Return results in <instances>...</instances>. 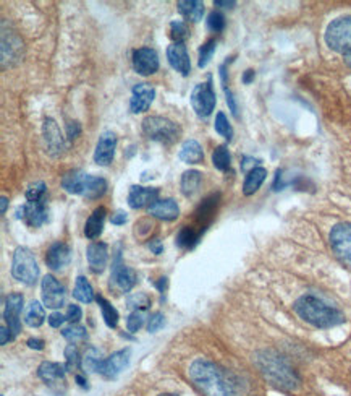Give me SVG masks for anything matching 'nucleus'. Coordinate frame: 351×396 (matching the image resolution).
<instances>
[{
    "label": "nucleus",
    "mask_w": 351,
    "mask_h": 396,
    "mask_svg": "<svg viewBox=\"0 0 351 396\" xmlns=\"http://www.w3.org/2000/svg\"><path fill=\"white\" fill-rule=\"evenodd\" d=\"M188 377L204 396H236L235 385L222 367L207 359H196L189 364Z\"/></svg>",
    "instance_id": "1"
},
{
    "label": "nucleus",
    "mask_w": 351,
    "mask_h": 396,
    "mask_svg": "<svg viewBox=\"0 0 351 396\" xmlns=\"http://www.w3.org/2000/svg\"><path fill=\"white\" fill-rule=\"evenodd\" d=\"M293 310L303 322L320 330L334 328L345 322V315L337 307L327 304L325 300L314 294L301 295L295 303Z\"/></svg>",
    "instance_id": "2"
},
{
    "label": "nucleus",
    "mask_w": 351,
    "mask_h": 396,
    "mask_svg": "<svg viewBox=\"0 0 351 396\" xmlns=\"http://www.w3.org/2000/svg\"><path fill=\"white\" fill-rule=\"evenodd\" d=\"M256 365L273 387L287 392L300 387V375L291 367L288 360L276 351H261L256 354Z\"/></svg>",
    "instance_id": "3"
},
{
    "label": "nucleus",
    "mask_w": 351,
    "mask_h": 396,
    "mask_svg": "<svg viewBox=\"0 0 351 396\" xmlns=\"http://www.w3.org/2000/svg\"><path fill=\"white\" fill-rule=\"evenodd\" d=\"M62 187L71 195H80L86 200H98L107 192V181L103 177L89 176L83 171H68L62 177Z\"/></svg>",
    "instance_id": "4"
},
{
    "label": "nucleus",
    "mask_w": 351,
    "mask_h": 396,
    "mask_svg": "<svg viewBox=\"0 0 351 396\" xmlns=\"http://www.w3.org/2000/svg\"><path fill=\"white\" fill-rule=\"evenodd\" d=\"M324 38L325 44L351 67V15L332 20L325 29Z\"/></svg>",
    "instance_id": "5"
},
{
    "label": "nucleus",
    "mask_w": 351,
    "mask_h": 396,
    "mask_svg": "<svg viewBox=\"0 0 351 396\" xmlns=\"http://www.w3.org/2000/svg\"><path fill=\"white\" fill-rule=\"evenodd\" d=\"M142 133L152 141L162 145H174L180 138L182 128L174 121L160 116H147L142 121Z\"/></svg>",
    "instance_id": "6"
},
{
    "label": "nucleus",
    "mask_w": 351,
    "mask_h": 396,
    "mask_svg": "<svg viewBox=\"0 0 351 396\" xmlns=\"http://www.w3.org/2000/svg\"><path fill=\"white\" fill-rule=\"evenodd\" d=\"M11 276L26 286H34L39 278V267L34 253L26 247H18L11 260Z\"/></svg>",
    "instance_id": "7"
},
{
    "label": "nucleus",
    "mask_w": 351,
    "mask_h": 396,
    "mask_svg": "<svg viewBox=\"0 0 351 396\" xmlns=\"http://www.w3.org/2000/svg\"><path fill=\"white\" fill-rule=\"evenodd\" d=\"M217 104V96L212 86V76H207V81L198 83L192 91V106L196 116L201 119H207Z\"/></svg>",
    "instance_id": "8"
},
{
    "label": "nucleus",
    "mask_w": 351,
    "mask_h": 396,
    "mask_svg": "<svg viewBox=\"0 0 351 396\" xmlns=\"http://www.w3.org/2000/svg\"><path fill=\"white\" fill-rule=\"evenodd\" d=\"M329 244L335 257L351 268V223H338L330 229Z\"/></svg>",
    "instance_id": "9"
},
{
    "label": "nucleus",
    "mask_w": 351,
    "mask_h": 396,
    "mask_svg": "<svg viewBox=\"0 0 351 396\" xmlns=\"http://www.w3.org/2000/svg\"><path fill=\"white\" fill-rule=\"evenodd\" d=\"M136 281H138V275L133 268L127 267L122 262L120 253H118L114 265H112V273H110V289H115L118 293H130L135 288Z\"/></svg>",
    "instance_id": "10"
},
{
    "label": "nucleus",
    "mask_w": 351,
    "mask_h": 396,
    "mask_svg": "<svg viewBox=\"0 0 351 396\" xmlns=\"http://www.w3.org/2000/svg\"><path fill=\"white\" fill-rule=\"evenodd\" d=\"M43 140L46 146V153L52 158L62 156L65 150H67V143H65V137L62 133L58 123L47 117L43 122Z\"/></svg>",
    "instance_id": "11"
},
{
    "label": "nucleus",
    "mask_w": 351,
    "mask_h": 396,
    "mask_svg": "<svg viewBox=\"0 0 351 396\" xmlns=\"http://www.w3.org/2000/svg\"><path fill=\"white\" fill-rule=\"evenodd\" d=\"M16 218L31 228H39L49 221V206L47 200L43 202H26L16 210Z\"/></svg>",
    "instance_id": "12"
},
{
    "label": "nucleus",
    "mask_w": 351,
    "mask_h": 396,
    "mask_svg": "<svg viewBox=\"0 0 351 396\" xmlns=\"http://www.w3.org/2000/svg\"><path fill=\"white\" fill-rule=\"evenodd\" d=\"M41 294H43V303L47 309H61L67 298L63 285L52 275H46L41 281Z\"/></svg>",
    "instance_id": "13"
},
{
    "label": "nucleus",
    "mask_w": 351,
    "mask_h": 396,
    "mask_svg": "<svg viewBox=\"0 0 351 396\" xmlns=\"http://www.w3.org/2000/svg\"><path fill=\"white\" fill-rule=\"evenodd\" d=\"M130 360H132V350L125 347V350L115 351L114 354H110L109 357H105L103 362L99 364L98 372L105 378H115L128 367Z\"/></svg>",
    "instance_id": "14"
},
{
    "label": "nucleus",
    "mask_w": 351,
    "mask_h": 396,
    "mask_svg": "<svg viewBox=\"0 0 351 396\" xmlns=\"http://www.w3.org/2000/svg\"><path fill=\"white\" fill-rule=\"evenodd\" d=\"M21 310H23V295L20 293L9 294L5 299L4 320L7 323L11 335L15 336L21 332Z\"/></svg>",
    "instance_id": "15"
},
{
    "label": "nucleus",
    "mask_w": 351,
    "mask_h": 396,
    "mask_svg": "<svg viewBox=\"0 0 351 396\" xmlns=\"http://www.w3.org/2000/svg\"><path fill=\"white\" fill-rule=\"evenodd\" d=\"M117 141V135L112 130H105V132L100 133L96 150H94V163L99 164V166H109L115 158Z\"/></svg>",
    "instance_id": "16"
},
{
    "label": "nucleus",
    "mask_w": 351,
    "mask_h": 396,
    "mask_svg": "<svg viewBox=\"0 0 351 396\" xmlns=\"http://www.w3.org/2000/svg\"><path fill=\"white\" fill-rule=\"evenodd\" d=\"M133 68L142 76H150L159 70V56L151 47H140L133 52Z\"/></svg>",
    "instance_id": "17"
},
{
    "label": "nucleus",
    "mask_w": 351,
    "mask_h": 396,
    "mask_svg": "<svg viewBox=\"0 0 351 396\" xmlns=\"http://www.w3.org/2000/svg\"><path fill=\"white\" fill-rule=\"evenodd\" d=\"M156 98V90L154 86L147 83H138L133 86L132 98H130V111L133 114H141L151 108V104Z\"/></svg>",
    "instance_id": "18"
},
{
    "label": "nucleus",
    "mask_w": 351,
    "mask_h": 396,
    "mask_svg": "<svg viewBox=\"0 0 351 396\" xmlns=\"http://www.w3.org/2000/svg\"><path fill=\"white\" fill-rule=\"evenodd\" d=\"M167 61L170 67L183 76L192 73V61H189V54L184 43H172L167 47Z\"/></svg>",
    "instance_id": "19"
},
{
    "label": "nucleus",
    "mask_w": 351,
    "mask_h": 396,
    "mask_svg": "<svg viewBox=\"0 0 351 396\" xmlns=\"http://www.w3.org/2000/svg\"><path fill=\"white\" fill-rule=\"evenodd\" d=\"M159 200V188L156 187H142V186H132L128 192V205L133 210H141L145 206H150L156 203Z\"/></svg>",
    "instance_id": "20"
},
{
    "label": "nucleus",
    "mask_w": 351,
    "mask_h": 396,
    "mask_svg": "<svg viewBox=\"0 0 351 396\" xmlns=\"http://www.w3.org/2000/svg\"><path fill=\"white\" fill-rule=\"evenodd\" d=\"M86 258L93 273H103L109 260V247L104 242H93L86 249Z\"/></svg>",
    "instance_id": "21"
},
{
    "label": "nucleus",
    "mask_w": 351,
    "mask_h": 396,
    "mask_svg": "<svg viewBox=\"0 0 351 396\" xmlns=\"http://www.w3.org/2000/svg\"><path fill=\"white\" fill-rule=\"evenodd\" d=\"M71 260V249L65 242H56L49 247L46 253V263L47 267L53 271H58L67 267Z\"/></svg>",
    "instance_id": "22"
},
{
    "label": "nucleus",
    "mask_w": 351,
    "mask_h": 396,
    "mask_svg": "<svg viewBox=\"0 0 351 396\" xmlns=\"http://www.w3.org/2000/svg\"><path fill=\"white\" fill-rule=\"evenodd\" d=\"M147 213H150L151 216L157 218V220L174 221L180 216V206H178L174 198H164L152 203L150 208H147Z\"/></svg>",
    "instance_id": "23"
},
{
    "label": "nucleus",
    "mask_w": 351,
    "mask_h": 396,
    "mask_svg": "<svg viewBox=\"0 0 351 396\" xmlns=\"http://www.w3.org/2000/svg\"><path fill=\"white\" fill-rule=\"evenodd\" d=\"M21 49H23V43L21 39L16 36L14 33H7L4 29L2 31V67H7V61L9 65H11V61H18L21 56Z\"/></svg>",
    "instance_id": "24"
},
{
    "label": "nucleus",
    "mask_w": 351,
    "mask_h": 396,
    "mask_svg": "<svg viewBox=\"0 0 351 396\" xmlns=\"http://www.w3.org/2000/svg\"><path fill=\"white\" fill-rule=\"evenodd\" d=\"M178 158L187 164H201L204 161V151H202V146L198 140L189 138L182 143Z\"/></svg>",
    "instance_id": "25"
},
{
    "label": "nucleus",
    "mask_w": 351,
    "mask_h": 396,
    "mask_svg": "<svg viewBox=\"0 0 351 396\" xmlns=\"http://www.w3.org/2000/svg\"><path fill=\"white\" fill-rule=\"evenodd\" d=\"M107 210L104 206H98L96 210L93 211V215L88 218V221L85 224V235L89 239H98L104 230V223H105Z\"/></svg>",
    "instance_id": "26"
},
{
    "label": "nucleus",
    "mask_w": 351,
    "mask_h": 396,
    "mask_svg": "<svg viewBox=\"0 0 351 396\" xmlns=\"http://www.w3.org/2000/svg\"><path fill=\"white\" fill-rule=\"evenodd\" d=\"M178 5V11L187 21L198 23L202 20L204 15V2L201 0H180Z\"/></svg>",
    "instance_id": "27"
},
{
    "label": "nucleus",
    "mask_w": 351,
    "mask_h": 396,
    "mask_svg": "<svg viewBox=\"0 0 351 396\" xmlns=\"http://www.w3.org/2000/svg\"><path fill=\"white\" fill-rule=\"evenodd\" d=\"M65 370H67V367H65V365H62V364L51 362V360H44V362L39 365L38 375L43 382L52 383V382H57V380H63Z\"/></svg>",
    "instance_id": "28"
},
{
    "label": "nucleus",
    "mask_w": 351,
    "mask_h": 396,
    "mask_svg": "<svg viewBox=\"0 0 351 396\" xmlns=\"http://www.w3.org/2000/svg\"><path fill=\"white\" fill-rule=\"evenodd\" d=\"M267 179V169L264 168H254L249 171L246 174V179L243 182V193L245 195H253L261 188V186L264 184V181Z\"/></svg>",
    "instance_id": "29"
},
{
    "label": "nucleus",
    "mask_w": 351,
    "mask_h": 396,
    "mask_svg": "<svg viewBox=\"0 0 351 396\" xmlns=\"http://www.w3.org/2000/svg\"><path fill=\"white\" fill-rule=\"evenodd\" d=\"M202 182V174L199 171L192 169L183 173L182 181H180V188L184 197H193V195L199 191Z\"/></svg>",
    "instance_id": "30"
},
{
    "label": "nucleus",
    "mask_w": 351,
    "mask_h": 396,
    "mask_svg": "<svg viewBox=\"0 0 351 396\" xmlns=\"http://www.w3.org/2000/svg\"><path fill=\"white\" fill-rule=\"evenodd\" d=\"M46 322L44 305H41L38 300H31L25 310V323L31 328H39Z\"/></svg>",
    "instance_id": "31"
},
{
    "label": "nucleus",
    "mask_w": 351,
    "mask_h": 396,
    "mask_svg": "<svg viewBox=\"0 0 351 396\" xmlns=\"http://www.w3.org/2000/svg\"><path fill=\"white\" fill-rule=\"evenodd\" d=\"M73 298L76 300H80L83 304H91L94 299H96V294H94L93 286L89 285V281L85 276L76 278L75 288H73Z\"/></svg>",
    "instance_id": "32"
},
{
    "label": "nucleus",
    "mask_w": 351,
    "mask_h": 396,
    "mask_svg": "<svg viewBox=\"0 0 351 396\" xmlns=\"http://www.w3.org/2000/svg\"><path fill=\"white\" fill-rule=\"evenodd\" d=\"M201 234H202V230H194L193 228L184 226L178 230L175 242L180 249H193V247L199 242Z\"/></svg>",
    "instance_id": "33"
},
{
    "label": "nucleus",
    "mask_w": 351,
    "mask_h": 396,
    "mask_svg": "<svg viewBox=\"0 0 351 396\" xmlns=\"http://www.w3.org/2000/svg\"><path fill=\"white\" fill-rule=\"evenodd\" d=\"M212 164H214V168L220 171V173H227L231 166V156H230V151L227 146L220 145L216 148V150H214Z\"/></svg>",
    "instance_id": "34"
},
{
    "label": "nucleus",
    "mask_w": 351,
    "mask_h": 396,
    "mask_svg": "<svg viewBox=\"0 0 351 396\" xmlns=\"http://www.w3.org/2000/svg\"><path fill=\"white\" fill-rule=\"evenodd\" d=\"M96 303L100 307V312H103V318L105 325L109 328H115L118 325V312L114 305H112L109 300L104 299L103 295H98L96 298Z\"/></svg>",
    "instance_id": "35"
},
{
    "label": "nucleus",
    "mask_w": 351,
    "mask_h": 396,
    "mask_svg": "<svg viewBox=\"0 0 351 396\" xmlns=\"http://www.w3.org/2000/svg\"><path fill=\"white\" fill-rule=\"evenodd\" d=\"M103 352H100L98 347L89 346L85 356L81 359V367L86 369L88 372H98L99 364L103 362Z\"/></svg>",
    "instance_id": "36"
},
{
    "label": "nucleus",
    "mask_w": 351,
    "mask_h": 396,
    "mask_svg": "<svg viewBox=\"0 0 351 396\" xmlns=\"http://www.w3.org/2000/svg\"><path fill=\"white\" fill-rule=\"evenodd\" d=\"M62 335L65 340L71 342V345H76V342L88 340V330L85 327H81V325H78V323H73V325H70V327L63 328Z\"/></svg>",
    "instance_id": "37"
},
{
    "label": "nucleus",
    "mask_w": 351,
    "mask_h": 396,
    "mask_svg": "<svg viewBox=\"0 0 351 396\" xmlns=\"http://www.w3.org/2000/svg\"><path fill=\"white\" fill-rule=\"evenodd\" d=\"M214 130H216L220 137H224L225 140L230 141L234 138V127H231V123L229 122L227 116H225L224 112H217L216 122H214Z\"/></svg>",
    "instance_id": "38"
},
{
    "label": "nucleus",
    "mask_w": 351,
    "mask_h": 396,
    "mask_svg": "<svg viewBox=\"0 0 351 396\" xmlns=\"http://www.w3.org/2000/svg\"><path fill=\"white\" fill-rule=\"evenodd\" d=\"M47 200V186L46 182L38 181L29 184L26 191V202H43Z\"/></svg>",
    "instance_id": "39"
},
{
    "label": "nucleus",
    "mask_w": 351,
    "mask_h": 396,
    "mask_svg": "<svg viewBox=\"0 0 351 396\" xmlns=\"http://www.w3.org/2000/svg\"><path fill=\"white\" fill-rule=\"evenodd\" d=\"M216 47H217V41L216 39L206 41V43L199 47V51H198V54H199V57H198V67L199 68H206L207 67V64L211 62L214 52H216Z\"/></svg>",
    "instance_id": "40"
},
{
    "label": "nucleus",
    "mask_w": 351,
    "mask_h": 396,
    "mask_svg": "<svg viewBox=\"0 0 351 396\" xmlns=\"http://www.w3.org/2000/svg\"><path fill=\"white\" fill-rule=\"evenodd\" d=\"M170 36L174 43H184L189 38V29L184 21L174 20L170 23Z\"/></svg>",
    "instance_id": "41"
},
{
    "label": "nucleus",
    "mask_w": 351,
    "mask_h": 396,
    "mask_svg": "<svg viewBox=\"0 0 351 396\" xmlns=\"http://www.w3.org/2000/svg\"><path fill=\"white\" fill-rule=\"evenodd\" d=\"M65 357H67V364H65L67 370L73 372V370L81 367V359L83 357H80L78 347H76L75 345H68L67 347H65Z\"/></svg>",
    "instance_id": "42"
},
{
    "label": "nucleus",
    "mask_w": 351,
    "mask_h": 396,
    "mask_svg": "<svg viewBox=\"0 0 351 396\" xmlns=\"http://www.w3.org/2000/svg\"><path fill=\"white\" fill-rule=\"evenodd\" d=\"M225 25H227V21H225V16L220 14V11H211L209 16H207V28H209L212 33L224 31Z\"/></svg>",
    "instance_id": "43"
},
{
    "label": "nucleus",
    "mask_w": 351,
    "mask_h": 396,
    "mask_svg": "<svg viewBox=\"0 0 351 396\" xmlns=\"http://www.w3.org/2000/svg\"><path fill=\"white\" fill-rule=\"evenodd\" d=\"M145 313H142L141 310H135L132 312L128 315L127 318V330L130 333H136V332H140V330L142 328V325H145Z\"/></svg>",
    "instance_id": "44"
},
{
    "label": "nucleus",
    "mask_w": 351,
    "mask_h": 396,
    "mask_svg": "<svg viewBox=\"0 0 351 396\" xmlns=\"http://www.w3.org/2000/svg\"><path fill=\"white\" fill-rule=\"evenodd\" d=\"M128 307H132L135 310H146L151 305V299L147 298L145 293H136L128 298Z\"/></svg>",
    "instance_id": "45"
},
{
    "label": "nucleus",
    "mask_w": 351,
    "mask_h": 396,
    "mask_svg": "<svg viewBox=\"0 0 351 396\" xmlns=\"http://www.w3.org/2000/svg\"><path fill=\"white\" fill-rule=\"evenodd\" d=\"M165 325V317L164 313L160 312H154L152 315L150 317V322H147V332L150 333H156L159 332L160 328H162Z\"/></svg>",
    "instance_id": "46"
},
{
    "label": "nucleus",
    "mask_w": 351,
    "mask_h": 396,
    "mask_svg": "<svg viewBox=\"0 0 351 396\" xmlns=\"http://www.w3.org/2000/svg\"><path fill=\"white\" fill-rule=\"evenodd\" d=\"M67 320L73 325V323H78L81 318H83V310H81V307L80 305H76V304H71L68 305V309H67Z\"/></svg>",
    "instance_id": "47"
},
{
    "label": "nucleus",
    "mask_w": 351,
    "mask_h": 396,
    "mask_svg": "<svg viewBox=\"0 0 351 396\" xmlns=\"http://www.w3.org/2000/svg\"><path fill=\"white\" fill-rule=\"evenodd\" d=\"M47 322H49L52 328H61L62 325L67 322V315H63V313H61V312H53L49 317H47Z\"/></svg>",
    "instance_id": "48"
},
{
    "label": "nucleus",
    "mask_w": 351,
    "mask_h": 396,
    "mask_svg": "<svg viewBox=\"0 0 351 396\" xmlns=\"http://www.w3.org/2000/svg\"><path fill=\"white\" fill-rule=\"evenodd\" d=\"M224 93H225V98H227V104L231 111V114L235 117H238V104H236V99L234 96V93H231L230 88L227 85H224Z\"/></svg>",
    "instance_id": "49"
},
{
    "label": "nucleus",
    "mask_w": 351,
    "mask_h": 396,
    "mask_svg": "<svg viewBox=\"0 0 351 396\" xmlns=\"http://www.w3.org/2000/svg\"><path fill=\"white\" fill-rule=\"evenodd\" d=\"M81 135V123L80 122H68L67 126V137L68 140H75Z\"/></svg>",
    "instance_id": "50"
},
{
    "label": "nucleus",
    "mask_w": 351,
    "mask_h": 396,
    "mask_svg": "<svg viewBox=\"0 0 351 396\" xmlns=\"http://www.w3.org/2000/svg\"><path fill=\"white\" fill-rule=\"evenodd\" d=\"M127 221H128V215L125 211H117L110 218V223L114 224V226H122V224H125Z\"/></svg>",
    "instance_id": "51"
},
{
    "label": "nucleus",
    "mask_w": 351,
    "mask_h": 396,
    "mask_svg": "<svg viewBox=\"0 0 351 396\" xmlns=\"http://www.w3.org/2000/svg\"><path fill=\"white\" fill-rule=\"evenodd\" d=\"M11 340H14V335H11L7 325H2V328H0V342H2V346L7 345Z\"/></svg>",
    "instance_id": "52"
},
{
    "label": "nucleus",
    "mask_w": 351,
    "mask_h": 396,
    "mask_svg": "<svg viewBox=\"0 0 351 396\" xmlns=\"http://www.w3.org/2000/svg\"><path fill=\"white\" fill-rule=\"evenodd\" d=\"M259 161L258 159H254V158H243V163H241V169L243 171H246V173H249V171L254 169V168H258L256 164H258Z\"/></svg>",
    "instance_id": "53"
},
{
    "label": "nucleus",
    "mask_w": 351,
    "mask_h": 396,
    "mask_svg": "<svg viewBox=\"0 0 351 396\" xmlns=\"http://www.w3.org/2000/svg\"><path fill=\"white\" fill-rule=\"evenodd\" d=\"M147 247H150L151 252L156 253V255H160V253L164 252V245H162V242H160L159 239H152L150 244H147Z\"/></svg>",
    "instance_id": "54"
},
{
    "label": "nucleus",
    "mask_w": 351,
    "mask_h": 396,
    "mask_svg": "<svg viewBox=\"0 0 351 396\" xmlns=\"http://www.w3.org/2000/svg\"><path fill=\"white\" fill-rule=\"evenodd\" d=\"M26 345L31 347V350H36V351L44 350V341L43 340H38V338H29Z\"/></svg>",
    "instance_id": "55"
},
{
    "label": "nucleus",
    "mask_w": 351,
    "mask_h": 396,
    "mask_svg": "<svg viewBox=\"0 0 351 396\" xmlns=\"http://www.w3.org/2000/svg\"><path fill=\"white\" fill-rule=\"evenodd\" d=\"M214 5H216V7H222V9H234L236 2L235 0H214Z\"/></svg>",
    "instance_id": "56"
},
{
    "label": "nucleus",
    "mask_w": 351,
    "mask_h": 396,
    "mask_svg": "<svg viewBox=\"0 0 351 396\" xmlns=\"http://www.w3.org/2000/svg\"><path fill=\"white\" fill-rule=\"evenodd\" d=\"M254 76H256L254 70H246L245 75H243V83H245V85H249V83H251V81L254 80Z\"/></svg>",
    "instance_id": "57"
},
{
    "label": "nucleus",
    "mask_w": 351,
    "mask_h": 396,
    "mask_svg": "<svg viewBox=\"0 0 351 396\" xmlns=\"http://www.w3.org/2000/svg\"><path fill=\"white\" fill-rule=\"evenodd\" d=\"M167 283H169V281H167V278H160V281L156 285L159 291L162 293V294L165 293V289H167Z\"/></svg>",
    "instance_id": "58"
},
{
    "label": "nucleus",
    "mask_w": 351,
    "mask_h": 396,
    "mask_svg": "<svg viewBox=\"0 0 351 396\" xmlns=\"http://www.w3.org/2000/svg\"><path fill=\"white\" fill-rule=\"evenodd\" d=\"M0 205H2V210H0V211H2V215H5V213H7V206H9V198L5 197V195L2 198H0Z\"/></svg>",
    "instance_id": "59"
},
{
    "label": "nucleus",
    "mask_w": 351,
    "mask_h": 396,
    "mask_svg": "<svg viewBox=\"0 0 351 396\" xmlns=\"http://www.w3.org/2000/svg\"><path fill=\"white\" fill-rule=\"evenodd\" d=\"M75 380L78 382V385H80V387H83V388H88V382H86V378H85V377L76 375V377H75Z\"/></svg>",
    "instance_id": "60"
},
{
    "label": "nucleus",
    "mask_w": 351,
    "mask_h": 396,
    "mask_svg": "<svg viewBox=\"0 0 351 396\" xmlns=\"http://www.w3.org/2000/svg\"><path fill=\"white\" fill-rule=\"evenodd\" d=\"M159 396H178L175 393H162V395H159Z\"/></svg>",
    "instance_id": "61"
}]
</instances>
